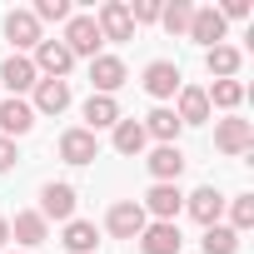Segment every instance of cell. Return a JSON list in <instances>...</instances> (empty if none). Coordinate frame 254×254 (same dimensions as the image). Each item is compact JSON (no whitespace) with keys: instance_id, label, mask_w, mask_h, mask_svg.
<instances>
[{"instance_id":"obj_22","label":"cell","mask_w":254,"mask_h":254,"mask_svg":"<svg viewBox=\"0 0 254 254\" xmlns=\"http://www.w3.org/2000/svg\"><path fill=\"white\" fill-rule=\"evenodd\" d=\"M140 125H145V140H160V145H175V135H180V120H175V110H165V105L150 110Z\"/></svg>"},{"instance_id":"obj_15","label":"cell","mask_w":254,"mask_h":254,"mask_svg":"<svg viewBox=\"0 0 254 254\" xmlns=\"http://www.w3.org/2000/svg\"><path fill=\"white\" fill-rule=\"evenodd\" d=\"M125 115H120V105H115V95H90L85 100V130L95 135V130H115Z\"/></svg>"},{"instance_id":"obj_11","label":"cell","mask_w":254,"mask_h":254,"mask_svg":"<svg viewBox=\"0 0 254 254\" xmlns=\"http://www.w3.org/2000/svg\"><path fill=\"white\" fill-rule=\"evenodd\" d=\"M90 85H95V95H115L125 85V60L120 55H95L90 60Z\"/></svg>"},{"instance_id":"obj_33","label":"cell","mask_w":254,"mask_h":254,"mask_svg":"<svg viewBox=\"0 0 254 254\" xmlns=\"http://www.w3.org/2000/svg\"><path fill=\"white\" fill-rule=\"evenodd\" d=\"M15 160H20V155H15V140H5V135H0V175H5Z\"/></svg>"},{"instance_id":"obj_23","label":"cell","mask_w":254,"mask_h":254,"mask_svg":"<svg viewBox=\"0 0 254 254\" xmlns=\"http://www.w3.org/2000/svg\"><path fill=\"white\" fill-rule=\"evenodd\" d=\"M95 239H100V229H95L90 219H70V224H65V239H60V244H65L70 254H95Z\"/></svg>"},{"instance_id":"obj_17","label":"cell","mask_w":254,"mask_h":254,"mask_svg":"<svg viewBox=\"0 0 254 254\" xmlns=\"http://www.w3.org/2000/svg\"><path fill=\"white\" fill-rule=\"evenodd\" d=\"M5 35L15 40V50H35L45 35H40V20L30 15V10H10L5 15Z\"/></svg>"},{"instance_id":"obj_25","label":"cell","mask_w":254,"mask_h":254,"mask_svg":"<svg viewBox=\"0 0 254 254\" xmlns=\"http://www.w3.org/2000/svg\"><path fill=\"white\" fill-rule=\"evenodd\" d=\"M204 65H209V75L234 80V75H239V50H234V45H214V50L204 55Z\"/></svg>"},{"instance_id":"obj_29","label":"cell","mask_w":254,"mask_h":254,"mask_svg":"<svg viewBox=\"0 0 254 254\" xmlns=\"http://www.w3.org/2000/svg\"><path fill=\"white\" fill-rule=\"evenodd\" d=\"M229 219H234V224H229L234 234H239V229H249V224H254V194H239V199L229 204Z\"/></svg>"},{"instance_id":"obj_16","label":"cell","mask_w":254,"mask_h":254,"mask_svg":"<svg viewBox=\"0 0 254 254\" xmlns=\"http://www.w3.org/2000/svg\"><path fill=\"white\" fill-rule=\"evenodd\" d=\"M35 125V110H30V100H0V130H5V140H15V135H25Z\"/></svg>"},{"instance_id":"obj_28","label":"cell","mask_w":254,"mask_h":254,"mask_svg":"<svg viewBox=\"0 0 254 254\" xmlns=\"http://www.w3.org/2000/svg\"><path fill=\"white\" fill-rule=\"evenodd\" d=\"M204 95H209V110H214V105H219V110H234V105L244 100V85H239V80H214Z\"/></svg>"},{"instance_id":"obj_34","label":"cell","mask_w":254,"mask_h":254,"mask_svg":"<svg viewBox=\"0 0 254 254\" xmlns=\"http://www.w3.org/2000/svg\"><path fill=\"white\" fill-rule=\"evenodd\" d=\"M5 239H10V219H5V214H0V244H5Z\"/></svg>"},{"instance_id":"obj_30","label":"cell","mask_w":254,"mask_h":254,"mask_svg":"<svg viewBox=\"0 0 254 254\" xmlns=\"http://www.w3.org/2000/svg\"><path fill=\"white\" fill-rule=\"evenodd\" d=\"M30 15H35V20H70V5H65V0H40Z\"/></svg>"},{"instance_id":"obj_12","label":"cell","mask_w":254,"mask_h":254,"mask_svg":"<svg viewBox=\"0 0 254 254\" xmlns=\"http://www.w3.org/2000/svg\"><path fill=\"white\" fill-rule=\"evenodd\" d=\"M185 209H190V214L209 229V224H219V214H224V194H219L214 185H199L194 194H185Z\"/></svg>"},{"instance_id":"obj_10","label":"cell","mask_w":254,"mask_h":254,"mask_svg":"<svg viewBox=\"0 0 254 254\" xmlns=\"http://www.w3.org/2000/svg\"><path fill=\"white\" fill-rule=\"evenodd\" d=\"M95 155H100V140L85 130V125H80V130H65V135H60V160H65V165H90Z\"/></svg>"},{"instance_id":"obj_4","label":"cell","mask_w":254,"mask_h":254,"mask_svg":"<svg viewBox=\"0 0 254 254\" xmlns=\"http://www.w3.org/2000/svg\"><path fill=\"white\" fill-rule=\"evenodd\" d=\"M40 219H45V224H50V219H65V224H70V219H75V185H65V180L55 185V180H50V185L40 190Z\"/></svg>"},{"instance_id":"obj_24","label":"cell","mask_w":254,"mask_h":254,"mask_svg":"<svg viewBox=\"0 0 254 254\" xmlns=\"http://www.w3.org/2000/svg\"><path fill=\"white\" fill-rule=\"evenodd\" d=\"M145 145H150V140H145V125H140V120H120V125H115V150H120V155H140Z\"/></svg>"},{"instance_id":"obj_31","label":"cell","mask_w":254,"mask_h":254,"mask_svg":"<svg viewBox=\"0 0 254 254\" xmlns=\"http://www.w3.org/2000/svg\"><path fill=\"white\" fill-rule=\"evenodd\" d=\"M160 10H165L160 0H135V5H130V20H135V25H150V20H160Z\"/></svg>"},{"instance_id":"obj_3","label":"cell","mask_w":254,"mask_h":254,"mask_svg":"<svg viewBox=\"0 0 254 254\" xmlns=\"http://www.w3.org/2000/svg\"><path fill=\"white\" fill-rule=\"evenodd\" d=\"M95 25H100V40H130L135 35V20H130V5H125V0H105Z\"/></svg>"},{"instance_id":"obj_9","label":"cell","mask_w":254,"mask_h":254,"mask_svg":"<svg viewBox=\"0 0 254 254\" xmlns=\"http://www.w3.org/2000/svg\"><path fill=\"white\" fill-rule=\"evenodd\" d=\"M214 145H219L224 155H249V150H254V125H249V120H219Z\"/></svg>"},{"instance_id":"obj_5","label":"cell","mask_w":254,"mask_h":254,"mask_svg":"<svg viewBox=\"0 0 254 254\" xmlns=\"http://www.w3.org/2000/svg\"><path fill=\"white\" fill-rule=\"evenodd\" d=\"M140 209L155 214L160 224H175V214L185 209V194H180V185H150V194L140 199Z\"/></svg>"},{"instance_id":"obj_27","label":"cell","mask_w":254,"mask_h":254,"mask_svg":"<svg viewBox=\"0 0 254 254\" xmlns=\"http://www.w3.org/2000/svg\"><path fill=\"white\" fill-rule=\"evenodd\" d=\"M160 20H165V30H170V35H190L194 5H190V0H175V5H165V10H160Z\"/></svg>"},{"instance_id":"obj_7","label":"cell","mask_w":254,"mask_h":254,"mask_svg":"<svg viewBox=\"0 0 254 254\" xmlns=\"http://www.w3.org/2000/svg\"><path fill=\"white\" fill-rule=\"evenodd\" d=\"M70 65H75V55H70L60 40H40V45H35V70H40V80H65Z\"/></svg>"},{"instance_id":"obj_1","label":"cell","mask_w":254,"mask_h":254,"mask_svg":"<svg viewBox=\"0 0 254 254\" xmlns=\"http://www.w3.org/2000/svg\"><path fill=\"white\" fill-rule=\"evenodd\" d=\"M60 45H65L70 55H90V60H95V55H100V45H105V40H100V25H95V15H70V20H65V35H60Z\"/></svg>"},{"instance_id":"obj_13","label":"cell","mask_w":254,"mask_h":254,"mask_svg":"<svg viewBox=\"0 0 254 254\" xmlns=\"http://www.w3.org/2000/svg\"><path fill=\"white\" fill-rule=\"evenodd\" d=\"M145 165H150L155 185H175V180L185 175V150H180V145H160V150H155Z\"/></svg>"},{"instance_id":"obj_6","label":"cell","mask_w":254,"mask_h":254,"mask_svg":"<svg viewBox=\"0 0 254 254\" xmlns=\"http://www.w3.org/2000/svg\"><path fill=\"white\" fill-rule=\"evenodd\" d=\"M0 85H5L15 100H20L25 90H35V85H40V70H35V60H30V55H10L5 65H0Z\"/></svg>"},{"instance_id":"obj_19","label":"cell","mask_w":254,"mask_h":254,"mask_svg":"<svg viewBox=\"0 0 254 254\" xmlns=\"http://www.w3.org/2000/svg\"><path fill=\"white\" fill-rule=\"evenodd\" d=\"M65 105H70V80H40L35 85V105H30L35 115H60Z\"/></svg>"},{"instance_id":"obj_20","label":"cell","mask_w":254,"mask_h":254,"mask_svg":"<svg viewBox=\"0 0 254 254\" xmlns=\"http://www.w3.org/2000/svg\"><path fill=\"white\" fill-rule=\"evenodd\" d=\"M180 125H204L209 120V95L199 85H180V110H175Z\"/></svg>"},{"instance_id":"obj_21","label":"cell","mask_w":254,"mask_h":254,"mask_svg":"<svg viewBox=\"0 0 254 254\" xmlns=\"http://www.w3.org/2000/svg\"><path fill=\"white\" fill-rule=\"evenodd\" d=\"M10 239H20L25 249H35V244H45V239H50V224L40 219V209H20V214H15V224H10Z\"/></svg>"},{"instance_id":"obj_18","label":"cell","mask_w":254,"mask_h":254,"mask_svg":"<svg viewBox=\"0 0 254 254\" xmlns=\"http://www.w3.org/2000/svg\"><path fill=\"white\" fill-rule=\"evenodd\" d=\"M190 40H199L204 50H214V45L224 40V15H219L214 5H204V10H194V20H190Z\"/></svg>"},{"instance_id":"obj_14","label":"cell","mask_w":254,"mask_h":254,"mask_svg":"<svg viewBox=\"0 0 254 254\" xmlns=\"http://www.w3.org/2000/svg\"><path fill=\"white\" fill-rule=\"evenodd\" d=\"M180 244H185V234H180V224H145V234H140V249L145 254H180Z\"/></svg>"},{"instance_id":"obj_32","label":"cell","mask_w":254,"mask_h":254,"mask_svg":"<svg viewBox=\"0 0 254 254\" xmlns=\"http://www.w3.org/2000/svg\"><path fill=\"white\" fill-rule=\"evenodd\" d=\"M219 15H224V20H244V15H249V0H224Z\"/></svg>"},{"instance_id":"obj_2","label":"cell","mask_w":254,"mask_h":254,"mask_svg":"<svg viewBox=\"0 0 254 254\" xmlns=\"http://www.w3.org/2000/svg\"><path fill=\"white\" fill-rule=\"evenodd\" d=\"M145 224H150V214L140 209V199H120V204H110V214H105V229H110L115 239H140Z\"/></svg>"},{"instance_id":"obj_8","label":"cell","mask_w":254,"mask_h":254,"mask_svg":"<svg viewBox=\"0 0 254 254\" xmlns=\"http://www.w3.org/2000/svg\"><path fill=\"white\" fill-rule=\"evenodd\" d=\"M180 85H185V75H180V65H175V60H150V65H145V90H150L155 100L180 95Z\"/></svg>"},{"instance_id":"obj_26","label":"cell","mask_w":254,"mask_h":254,"mask_svg":"<svg viewBox=\"0 0 254 254\" xmlns=\"http://www.w3.org/2000/svg\"><path fill=\"white\" fill-rule=\"evenodd\" d=\"M199 244H204V254H239V234L229 224H209Z\"/></svg>"}]
</instances>
